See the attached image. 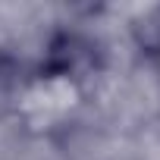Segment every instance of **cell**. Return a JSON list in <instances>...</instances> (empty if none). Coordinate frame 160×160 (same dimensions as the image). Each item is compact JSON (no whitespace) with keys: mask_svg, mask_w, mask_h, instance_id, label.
<instances>
[{"mask_svg":"<svg viewBox=\"0 0 160 160\" xmlns=\"http://www.w3.org/2000/svg\"><path fill=\"white\" fill-rule=\"evenodd\" d=\"M101 66V50L91 38L75 35V32H63L50 41L47 47V60H44V72L47 75H60V78H82L98 72Z\"/></svg>","mask_w":160,"mask_h":160,"instance_id":"6da1fadb","label":"cell"},{"mask_svg":"<svg viewBox=\"0 0 160 160\" xmlns=\"http://www.w3.org/2000/svg\"><path fill=\"white\" fill-rule=\"evenodd\" d=\"M132 41L144 57H160V7L132 19Z\"/></svg>","mask_w":160,"mask_h":160,"instance_id":"7a4b0ae2","label":"cell"}]
</instances>
